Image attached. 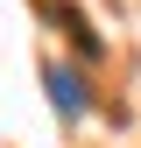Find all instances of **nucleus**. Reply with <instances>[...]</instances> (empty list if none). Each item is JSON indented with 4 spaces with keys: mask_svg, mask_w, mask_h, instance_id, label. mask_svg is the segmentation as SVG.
Wrapping results in <instances>:
<instances>
[{
    "mask_svg": "<svg viewBox=\"0 0 141 148\" xmlns=\"http://www.w3.org/2000/svg\"><path fill=\"white\" fill-rule=\"evenodd\" d=\"M49 99H57L64 113H85V106H92V92H85V78H78V71L49 64Z\"/></svg>",
    "mask_w": 141,
    "mask_h": 148,
    "instance_id": "nucleus-1",
    "label": "nucleus"
},
{
    "mask_svg": "<svg viewBox=\"0 0 141 148\" xmlns=\"http://www.w3.org/2000/svg\"><path fill=\"white\" fill-rule=\"evenodd\" d=\"M57 14H64V35L78 42V57H99V35H92V28L78 21V7H57Z\"/></svg>",
    "mask_w": 141,
    "mask_h": 148,
    "instance_id": "nucleus-2",
    "label": "nucleus"
}]
</instances>
